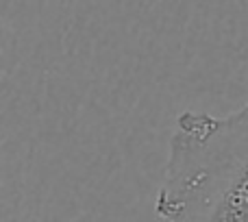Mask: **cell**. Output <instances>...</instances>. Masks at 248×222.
<instances>
[{
  "label": "cell",
  "mask_w": 248,
  "mask_h": 222,
  "mask_svg": "<svg viewBox=\"0 0 248 222\" xmlns=\"http://www.w3.org/2000/svg\"><path fill=\"white\" fill-rule=\"evenodd\" d=\"M155 214L163 222H248V103L224 118H176Z\"/></svg>",
  "instance_id": "6da1fadb"
}]
</instances>
